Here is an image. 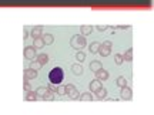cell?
<instances>
[{
	"label": "cell",
	"mask_w": 154,
	"mask_h": 115,
	"mask_svg": "<svg viewBox=\"0 0 154 115\" xmlns=\"http://www.w3.org/2000/svg\"><path fill=\"white\" fill-rule=\"evenodd\" d=\"M76 58H77V61H78V63H81V61H84V60H86V54H84L83 51H77V53H76Z\"/></svg>",
	"instance_id": "cb8c5ba5"
},
{
	"label": "cell",
	"mask_w": 154,
	"mask_h": 115,
	"mask_svg": "<svg viewBox=\"0 0 154 115\" xmlns=\"http://www.w3.org/2000/svg\"><path fill=\"white\" fill-rule=\"evenodd\" d=\"M33 45H34L36 48H40V47H43V45H44V41H43V37L34 38V43H33Z\"/></svg>",
	"instance_id": "7402d4cb"
},
{
	"label": "cell",
	"mask_w": 154,
	"mask_h": 115,
	"mask_svg": "<svg viewBox=\"0 0 154 115\" xmlns=\"http://www.w3.org/2000/svg\"><path fill=\"white\" fill-rule=\"evenodd\" d=\"M43 41H44L46 45L53 44V41H54V37H53V34H50V33H47V34H43Z\"/></svg>",
	"instance_id": "2e32d148"
},
{
	"label": "cell",
	"mask_w": 154,
	"mask_h": 115,
	"mask_svg": "<svg viewBox=\"0 0 154 115\" xmlns=\"http://www.w3.org/2000/svg\"><path fill=\"white\" fill-rule=\"evenodd\" d=\"M120 97H121V100H124V101H130V100L133 98V91H131V88H128L127 85L123 87L121 91H120Z\"/></svg>",
	"instance_id": "52a82bcc"
},
{
	"label": "cell",
	"mask_w": 154,
	"mask_h": 115,
	"mask_svg": "<svg viewBox=\"0 0 154 115\" xmlns=\"http://www.w3.org/2000/svg\"><path fill=\"white\" fill-rule=\"evenodd\" d=\"M103 85H101V81H100V80H93V81H91V83H90V91H91V92H96V91H98V89L101 88Z\"/></svg>",
	"instance_id": "8fae6325"
},
{
	"label": "cell",
	"mask_w": 154,
	"mask_h": 115,
	"mask_svg": "<svg viewBox=\"0 0 154 115\" xmlns=\"http://www.w3.org/2000/svg\"><path fill=\"white\" fill-rule=\"evenodd\" d=\"M94 74H96V78H97V80H100L101 83H103V81H106V80L109 78V73H107L106 70H103V68L97 70Z\"/></svg>",
	"instance_id": "30bf717a"
},
{
	"label": "cell",
	"mask_w": 154,
	"mask_h": 115,
	"mask_svg": "<svg viewBox=\"0 0 154 115\" xmlns=\"http://www.w3.org/2000/svg\"><path fill=\"white\" fill-rule=\"evenodd\" d=\"M117 29V30H128L130 29V26H115L114 30Z\"/></svg>",
	"instance_id": "f1b7e54d"
},
{
	"label": "cell",
	"mask_w": 154,
	"mask_h": 115,
	"mask_svg": "<svg viewBox=\"0 0 154 115\" xmlns=\"http://www.w3.org/2000/svg\"><path fill=\"white\" fill-rule=\"evenodd\" d=\"M115 84H117L120 88H123V87H126V85H127V81H126V78H124V77H118V78H117V81H115Z\"/></svg>",
	"instance_id": "603a6c76"
},
{
	"label": "cell",
	"mask_w": 154,
	"mask_h": 115,
	"mask_svg": "<svg viewBox=\"0 0 154 115\" xmlns=\"http://www.w3.org/2000/svg\"><path fill=\"white\" fill-rule=\"evenodd\" d=\"M89 50H90V53H93V54H97V53L100 51V43H97V41L91 43V44L89 45Z\"/></svg>",
	"instance_id": "e0dca14e"
},
{
	"label": "cell",
	"mask_w": 154,
	"mask_h": 115,
	"mask_svg": "<svg viewBox=\"0 0 154 115\" xmlns=\"http://www.w3.org/2000/svg\"><path fill=\"white\" fill-rule=\"evenodd\" d=\"M63 77H64V73H63V68H60V67H56V68H53V70L49 73V80H50L51 84H54V85H58V84L63 81Z\"/></svg>",
	"instance_id": "6da1fadb"
},
{
	"label": "cell",
	"mask_w": 154,
	"mask_h": 115,
	"mask_svg": "<svg viewBox=\"0 0 154 115\" xmlns=\"http://www.w3.org/2000/svg\"><path fill=\"white\" fill-rule=\"evenodd\" d=\"M96 95H97V98H98V100H104V98H106V95H107V89L104 88V87H101L98 91H96Z\"/></svg>",
	"instance_id": "d6986e66"
},
{
	"label": "cell",
	"mask_w": 154,
	"mask_h": 115,
	"mask_svg": "<svg viewBox=\"0 0 154 115\" xmlns=\"http://www.w3.org/2000/svg\"><path fill=\"white\" fill-rule=\"evenodd\" d=\"M114 61L117 65H121L123 61H124V58H123V54H115L114 56Z\"/></svg>",
	"instance_id": "d4e9b609"
},
{
	"label": "cell",
	"mask_w": 154,
	"mask_h": 115,
	"mask_svg": "<svg viewBox=\"0 0 154 115\" xmlns=\"http://www.w3.org/2000/svg\"><path fill=\"white\" fill-rule=\"evenodd\" d=\"M54 89H51L50 87H38L36 89V94L38 98H43V100H53L54 98Z\"/></svg>",
	"instance_id": "3957f363"
},
{
	"label": "cell",
	"mask_w": 154,
	"mask_h": 115,
	"mask_svg": "<svg viewBox=\"0 0 154 115\" xmlns=\"http://www.w3.org/2000/svg\"><path fill=\"white\" fill-rule=\"evenodd\" d=\"M96 29L98 30V31H106V30L109 29V26H97Z\"/></svg>",
	"instance_id": "f546056e"
},
{
	"label": "cell",
	"mask_w": 154,
	"mask_h": 115,
	"mask_svg": "<svg viewBox=\"0 0 154 115\" xmlns=\"http://www.w3.org/2000/svg\"><path fill=\"white\" fill-rule=\"evenodd\" d=\"M29 37V29H27V27H24V33H23V38H27Z\"/></svg>",
	"instance_id": "4dcf8cb0"
},
{
	"label": "cell",
	"mask_w": 154,
	"mask_h": 115,
	"mask_svg": "<svg viewBox=\"0 0 154 115\" xmlns=\"http://www.w3.org/2000/svg\"><path fill=\"white\" fill-rule=\"evenodd\" d=\"M38 97L36 92H33V91H26L24 92V100L26 101H36Z\"/></svg>",
	"instance_id": "4fadbf2b"
},
{
	"label": "cell",
	"mask_w": 154,
	"mask_h": 115,
	"mask_svg": "<svg viewBox=\"0 0 154 115\" xmlns=\"http://www.w3.org/2000/svg\"><path fill=\"white\" fill-rule=\"evenodd\" d=\"M71 71H73V74L80 75V74L83 73V67H81L80 64H73V65H71Z\"/></svg>",
	"instance_id": "ac0fdd59"
},
{
	"label": "cell",
	"mask_w": 154,
	"mask_h": 115,
	"mask_svg": "<svg viewBox=\"0 0 154 115\" xmlns=\"http://www.w3.org/2000/svg\"><path fill=\"white\" fill-rule=\"evenodd\" d=\"M80 100H81V101H91V100H93V95H91V92L87 91V92H83V94L80 95Z\"/></svg>",
	"instance_id": "44dd1931"
},
{
	"label": "cell",
	"mask_w": 154,
	"mask_h": 115,
	"mask_svg": "<svg viewBox=\"0 0 154 115\" xmlns=\"http://www.w3.org/2000/svg\"><path fill=\"white\" fill-rule=\"evenodd\" d=\"M36 57H37V54H36V47H34V45H27L24 48V58L33 61Z\"/></svg>",
	"instance_id": "8992f818"
},
{
	"label": "cell",
	"mask_w": 154,
	"mask_h": 115,
	"mask_svg": "<svg viewBox=\"0 0 154 115\" xmlns=\"http://www.w3.org/2000/svg\"><path fill=\"white\" fill-rule=\"evenodd\" d=\"M111 48H113V44H111V41L110 40H106L104 43H101L100 44V56H103V57H107V56H110V53H111Z\"/></svg>",
	"instance_id": "277c9868"
},
{
	"label": "cell",
	"mask_w": 154,
	"mask_h": 115,
	"mask_svg": "<svg viewBox=\"0 0 154 115\" xmlns=\"http://www.w3.org/2000/svg\"><path fill=\"white\" fill-rule=\"evenodd\" d=\"M56 92H57L58 95H64V94H66V85H60V84H58Z\"/></svg>",
	"instance_id": "484cf974"
},
{
	"label": "cell",
	"mask_w": 154,
	"mask_h": 115,
	"mask_svg": "<svg viewBox=\"0 0 154 115\" xmlns=\"http://www.w3.org/2000/svg\"><path fill=\"white\" fill-rule=\"evenodd\" d=\"M66 94L70 97L71 100H77L78 98V91H77V88L73 84H67L66 85Z\"/></svg>",
	"instance_id": "5b68a950"
},
{
	"label": "cell",
	"mask_w": 154,
	"mask_h": 115,
	"mask_svg": "<svg viewBox=\"0 0 154 115\" xmlns=\"http://www.w3.org/2000/svg\"><path fill=\"white\" fill-rule=\"evenodd\" d=\"M100 68H103V64L98 61V60H93L91 63H90V70L94 71L96 73L97 70H100Z\"/></svg>",
	"instance_id": "5bb4252c"
},
{
	"label": "cell",
	"mask_w": 154,
	"mask_h": 115,
	"mask_svg": "<svg viewBox=\"0 0 154 115\" xmlns=\"http://www.w3.org/2000/svg\"><path fill=\"white\" fill-rule=\"evenodd\" d=\"M40 67H41V64L38 63L37 60H33L32 64H30V68H33V70H38Z\"/></svg>",
	"instance_id": "4316f807"
},
{
	"label": "cell",
	"mask_w": 154,
	"mask_h": 115,
	"mask_svg": "<svg viewBox=\"0 0 154 115\" xmlns=\"http://www.w3.org/2000/svg\"><path fill=\"white\" fill-rule=\"evenodd\" d=\"M80 31H81V36H89L93 31V26H81Z\"/></svg>",
	"instance_id": "9a60e30c"
},
{
	"label": "cell",
	"mask_w": 154,
	"mask_h": 115,
	"mask_svg": "<svg viewBox=\"0 0 154 115\" xmlns=\"http://www.w3.org/2000/svg\"><path fill=\"white\" fill-rule=\"evenodd\" d=\"M24 91H32V85H30V81L24 80Z\"/></svg>",
	"instance_id": "83f0119b"
},
{
	"label": "cell",
	"mask_w": 154,
	"mask_h": 115,
	"mask_svg": "<svg viewBox=\"0 0 154 115\" xmlns=\"http://www.w3.org/2000/svg\"><path fill=\"white\" fill-rule=\"evenodd\" d=\"M70 45L74 48V50L77 51H81L87 45V43H86V38H84V36H81V34H78V36H73V37L70 38Z\"/></svg>",
	"instance_id": "7a4b0ae2"
},
{
	"label": "cell",
	"mask_w": 154,
	"mask_h": 115,
	"mask_svg": "<svg viewBox=\"0 0 154 115\" xmlns=\"http://www.w3.org/2000/svg\"><path fill=\"white\" fill-rule=\"evenodd\" d=\"M36 60H37L38 63L41 64V67H43V65H46V64L49 63V56H47L46 53H41V54H38L37 57H36Z\"/></svg>",
	"instance_id": "7c38bea8"
},
{
	"label": "cell",
	"mask_w": 154,
	"mask_h": 115,
	"mask_svg": "<svg viewBox=\"0 0 154 115\" xmlns=\"http://www.w3.org/2000/svg\"><path fill=\"white\" fill-rule=\"evenodd\" d=\"M37 77V70H33V68H26L24 70V80L30 81V80H34Z\"/></svg>",
	"instance_id": "9c48e42d"
},
{
	"label": "cell",
	"mask_w": 154,
	"mask_h": 115,
	"mask_svg": "<svg viewBox=\"0 0 154 115\" xmlns=\"http://www.w3.org/2000/svg\"><path fill=\"white\" fill-rule=\"evenodd\" d=\"M123 58H124V61H131V60H133V50L128 48V50L123 54Z\"/></svg>",
	"instance_id": "ffe728a7"
},
{
	"label": "cell",
	"mask_w": 154,
	"mask_h": 115,
	"mask_svg": "<svg viewBox=\"0 0 154 115\" xmlns=\"http://www.w3.org/2000/svg\"><path fill=\"white\" fill-rule=\"evenodd\" d=\"M30 36H32L33 38L43 37V26H36V27H33Z\"/></svg>",
	"instance_id": "ba28073f"
}]
</instances>
